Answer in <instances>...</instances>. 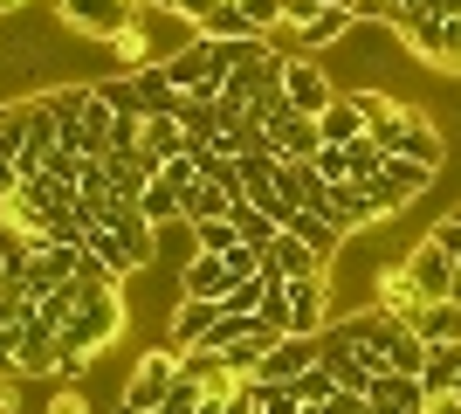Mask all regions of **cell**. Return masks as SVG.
I'll list each match as a JSON object with an SVG mask.
<instances>
[{"mask_svg": "<svg viewBox=\"0 0 461 414\" xmlns=\"http://www.w3.org/2000/svg\"><path fill=\"white\" fill-rule=\"evenodd\" d=\"M366 138L379 145V152L420 159V166H434V173L447 166V132L427 118L420 104H406V97H385L379 111H372V132H366Z\"/></svg>", "mask_w": 461, "mask_h": 414, "instance_id": "cell-1", "label": "cell"}, {"mask_svg": "<svg viewBox=\"0 0 461 414\" xmlns=\"http://www.w3.org/2000/svg\"><path fill=\"white\" fill-rule=\"evenodd\" d=\"M358 345H366L372 359H379L385 373H413L420 380V366H427V345H420V332L406 325V317H393V311H379V304H366L358 317H338Z\"/></svg>", "mask_w": 461, "mask_h": 414, "instance_id": "cell-2", "label": "cell"}, {"mask_svg": "<svg viewBox=\"0 0 461 414\" xmlns=\"http://www.w3.org/2000/svg\"><path fill=\"white\" fill-rule=\"evenodd\" d=\"M56 14H62V28H77L83 41H124L138 28V0H56Z\"/></svg>", "mask_w": 461, "mask_h": 414, "instance_id": "cell-3", "label": "cell"}, {"mask_svg": "<svg viewBox=\"0 0 461 414\" xmlns=\"http://www.w3.org/2000/svg\"><path fill=\"white\" fill-rule=\"evenodd\" d=\"M324 373L338 380L345 394H366V387L385 373V366H379V359H372L366 345H358V338L345 332V325H324Z\"/></svg>", "mask_w": 461, "mask_h": 414, "instance_id": "cell-4", "label": "cell"}, {"mask_svg": "<svg viewBox=\"0 0 461 414\" xmlns=\"http://www.w3.org/2000/svg\"><path fill=\"white\" fill-rule=\"evenodd\" d=\"M400 41H406L420 62H434V69H455V77H461V21H434V14L420 7V14L400 28Z\"/></svg>", "mask_w": 461, "mask_h": 414, "instance_id": "cell-5", "label": "cell"}, {"mask_svg": "<svg viewBox=\"0 0 461 414\" xmlns=\"http://www.w3.org/2000/svg\"><path fill=\"white\" fill-rule=\"evenodd\" d=\"M283 297H289V338H317V332L330 325V270L289 276Z\"/></svg>", "mask_w": 461, "mask_h": 414, "instance_id": "cell-6", "label": "cell"}, {"mask_svg": "<svg viewBox=\"0 0 461 414\" xmlns=\"http://www.w3.org/2000/svg\"><path fill=\"white\" fill-rule=\"evenodd\" d=\"M400 270H406V283L420 290V304H441V297H455V276H461L434 235H427V242H413V249L400 256Z\"/></svg>", "mask_w": 461, "mask_h": 414, "instance_id": "cell-7", "label": "cell"}, {"mask_svg": "<svg viewBox=\"0 0 461 414\" xmlns=\"http://www.w3.org/2000/svg\"><path fill=\"white\" fill-rule=\"evenodd\" d=\"M283 97H289V111L317 118V111L338 97V83H330V69L317 56H283Z\"/></svg>", "mask_w": 461, "mask_h": 414, "instance_id": "cell-8", "label": "cell"}, {"mask_svg": "<svg viewBox=\"0 0 461 414\" xmlns=\"http://www.w3.org/2000/svg\"><path fill=\"white\" fill-rule=\"evenodd\" d=\"M179 380V353H166V345H158V353H145L131 366V380H124V414H152L158 400H166V387H173Z\"/></svg>", "mask_w": 461, "mask_h": 414, "instance_id": "cell-9", "label": "cell"}, {"mask_svg": "<svg viewBox=\"0 0 461 414\" xmlns=\"http://www.w3.org/2000/svg\"><path fill=\"white\" fill-rule=\"evenodd\" d=\"M213 325H221V304H207V297H179L173 317H166V353H200L213 338Z\"/></svg>", "mask_w": 461, "mask_h": 414, "instance_id": "cell-10", "label": "cell"}, {"mask_svg": "<svg viewBox=\"0 0 461 414\" xmlns=\"http://www.w3.org/2000/svg\"><path fill=\"white\" fill-rule=\"evenodd\" d=\"M324 221H330V228H338V235H366V228H379V207H372V194H366V187H351V179H338V187H330V194H324Z\"/></svg>", "mask_w": 461, "mask_h": 414, "instance_id": "cell-11", "label": "cell"}, {"mask_svg": "<svg viewBox=\"0 0 461 414\" xmlns=\"http://www.w3.org/2000/svg\"><path fill=\"white\" fill-rule=\"evenodd\" d=\"M324 359V332L317 338H276V353L262 359V373H249V380H269V387H289L296 373H310Z\"/></svg>", "mask_w": 461, "mask_h": 414, "instance_id": "cell-12", "label": "cell"}, {"mask_svg": "<svg viewBox=\"0 0 461 414\" xmlns=\"http://www.w3.org/2000/svg\"><path fill=\"white\" fill-rule=\"evenodd\" d=\"M372 132V111H366V97H358V90H338V97L324 104V111H317V138H324V145H351V138H366Z\"/></svg>", "mask_w": 461, "mask_h": 414, "instance_id": "cell-13", "label": "cell"}, {"mask_svg": "<svg viewBox=\"0 0 461 414\" xmlns=\"http://www.w3.org/2000/svg\"><path fill=\"white\" fill-rule=\"evenodd\" d=\"M234 283H241V276L228 270V256H200V249H193V256L179 262V297H207V304H221Z\"/></svg>", "mask_w": 461, "mask_h": 414, "instance_id": "cell-14", "label": "cell"}, {"mask_svg": "<svg viewBox=\"0 0 461 414\" xmlns=\"http://www.w3.org/2000/svg\"><path fill=\"white\" fill-rule=\"evenodd\" d=\"M317 270H324V256H317V249H303L289 228L269 242V249H262V276H269V283H289V276H317Z\"/></svg>", "mask_w": 461, "mask_h": 414, "instance_id": "cell-15", "label": "cell"}, {"mask_svg": "<svg viewBox=\"0 0 461 414\" xmlns=\"http://www.w3.org/2000/svg\"><path fill=\"white\" fill-rule=\"evenodd\" d=\"M366 400H372V414H427V387L413 373H379L366 387Z\"/></svg>", "mask_w": 461, "mask_h": 414, "instance_id": "cell-16", "label": "cell"}, {"mask_svg": "<svg viewBox=\"0 0 461 414\" xmlns=\"http://www.w3.org/2000/svg\"><path fill=\"white\" fill-rule=\"evenodd\" d=\"M138 152L152 159V166H166V159L193 152V138L179 132V111H166V118H145V124H138Z\"/></svg>", "mask_w": 461, "mask_h": 414, "instance_id": "cell-17", "label": "cell"}, {"mask_svg": "<svg viewBox=\"0 0 461 414\" xmlns=\"http://www.w3.org/2000/svg\"><path fill=\"white\" fill-rule=\"evenodd\" d=\"M317 145H324V138H317V118H303V111H283V118L269 124V152L276 159H310Z\"/></svg>", "mask_w": 461, "mask_h": 414, "instance_id": "cell-18", "label": "cell"}, {"mask_svg": "<svg viewBox=\"0 0 461 414\" xmlns=\"http://www.w3.org/2000/svg\"><path fill=\"white\" fill-rule=\"evenodd\" d=\"M104 173H111V194H117V200H138V194L158 179V166H152L145 152H104Z\"/></svg>", "mask_w": 461, "mask_h": 414, "instance_id": "cell-19", "label": "cell"}, {"mask_svg": "<svg viewBox=\"0 0 461 414\" xmlns=\"http://www.w3.org/2000/svg\"><path fill=\"white\" fill-rule=\"evenodd\" d=\"M406 325L420 332V345H461V304H455V297H441V304H420Z\"/></svg>", "mask_w": 461, "mask_h": 414, "instance_id": "cell-20", "label": "cell"}, {"mask_svg": "<svg viewBox=\"0 0 461 414\" xmlns=\"http://www.w3.org/2000/svg\"><path fill=\"white\" fill-rule=\"evenodd\" d=\"M234 207H241V200H234L221 179H193L186 187V228L193 221H221V215H234Z\"/></svg>", "mask_w": 461, "mask_h": 414, "instance_id": "cell-21", "label": "cell"}, {"mask_svg": "<svg viewBox=\"0 0 461 414\" xmlns=\"http://www.w3.org/2000/svg\"><path fill=\"white\" fill-rule=\"evenodd\" d=\"M193 35H200V41H262L249 21H241V0H221V7H213V14L193 28Z\"/></svg>", "mask_w": 461, "mask_h": 414, "instance_id": "cell-22", "label": "cell"}, {"mask_svg": "<svg viewBox=\"0 0 461 414\" xmlns=\"http://www.w3.org/2000/svg\"><path fill=\"white\" fill-rule=\"evenodd\" d=\"M179 132H186L193 145H213V138H221V104L186 97V90H179Z\"/></svg>", "mask_w": 461, "mask_h": 414, "instance_id": "cell-23", "label": "cell"}, {"mask_svg": "<svg viewBox=\"0 0 461 414\" xmlns=\"http://www.w3.org/2000/svg\"><path fill=\"white\" fill-rule=\"evenodd\" d=\"M385 179H393V194H400V200H420L427 187H434V166H420V159H400V152H385Z\"/></svg>", "mask_w": 461, "mask_h": 414, "instance_id": "cell-24", "label": "cell"}, {"mask_svg": "<svg viewBox=\"0 0 461 414\" xmlns=\"http://www.w3.org/2000/svg\"><path fill=\"white\" fill-rule=\"evenodd\" d=\"M138 207H145V221H152V228H173V221H186V207H179V187H166V179H152V187L138 194Z\"/></svg>", "mask_w": 461, "mask_h": 414, "instance_id": "cell-25", "label": "cell"}, {"mask_svg": "<svg viewBox=\"0 0 461 414\" xmlns=\"http://www.w3.org/2000/svg\"><path fill=\"white\" fill-rule=\"evenodd\" d=\"M289 235H296V242H303V249H317V256H338V242H345V235H338V228H330V221L324 215H289Z\"/></svg>", "mask_w": 461, "mask_h": 414, "instance_id": "cell-26", "label": "cell"}, {"mask_svg": "<svg viewBox=\"0 0 461 414\" xmlns=\"http://www.w3.org/2000/svg\"><path fill=\"white\" fill-rule=\"evenodd\" d=\"M379 311H393V317L420 311V290L406 283V270H379Z\"/></svg>", "mask_w": 461, "mask_h": 414, "instance_id": "cell-27", "label": "cell"}, {"mask_svg": "<svg viewBox=\"0 0 461 414\" xmlns=\"http://www.w3.org/2000/svg\"><path fill=\"white\" fill-rule=\"evenodd\" d=\"M186 235H193V249H200V256H228V249H241V235H234V215H221V221H193Z\"/></svg>", "mask_w": 461, "mask_h": 414, "instance_id": "cell-28", "label": "cell"}, {"mask_svg": "<svg viewBox=\"0 0 461 414\" xmlns=\"http://www.w3.org/2000/svg\"><path fill=\"white\" fill-rule=\"evenodd\" d=\"M21 124H28V97L0 104V166H21Z\"/></svg>", "mask_w": 461, "mask_h": 414, "instance_id": "cell-29", "label": "cell"}, {"mask_svg": "<svg viewBox=\"0 0 461 414\" xmlns=\"http://www.w3.org/2000/svg\"><path fill=\"white\" fill-rule=\"evenodd\" d=\"M345 166H351V187H372V179L385 173V152L372 145V138H351V145H345Z\"/></svg>", "mask_w": 461, "mask_h": 414, "instance_id": "cell-30", "label": "cell"}, {"mask_svg": "<svg viewBox=\"0 0 461 414\" xmlns=\"http://www.w3.org/2000/svg\"><path fill=\"white\" fill-rule=\"evenodd\" d=\"M234 235L249 242V249H269V242L283 235V228H276V221L262 215V207H249V200H241V207H234Z\"/></svg>", "mask_w": 461, "mask_h": 414, "instance_id": "cell-31", "label": "cell"}, {"mask_svg": "<svg viewBox=\"0 0 461 414\" xmlns=\"http://www.w3.org/2000/svg\"><path fill=\"white\" fill-rule=\"evenodd\" d=\"M262 297H269V276L255 270V276H241V283H234L228 297H221V304H228L234 317H255V311H262Z\"/></svg>", "mask_w": 461, "mask_h": 414, "instance_id": "cell-32", "label": "cell"}, {"mask_svg": "<svg viewBox=\"0 0 461 414\" xmlns=\"http://www.w3.org/2000/svg\"><path fill=\"white\" fill-rule=\"evenodd\" d=\"M200 394H207V380H193L186 366H179V380L166 387V400H158V414H193L200 408Z\"/></svg>", "mask_w": 461, "mask_h": 414, "instance_id": "cell-33", "label": "cell"}, {"mask_svg": "<svg viewBox=\"0 0 461 414\" xmlns=\"http://www.w3.org/2000/svg\"><path fill=\"white\" fill-rule=\"evenodd\" d=\"M289 387H296V400H303V408H324V400L338 394V380L324 373V359H317L310 373H296V380H289Z\"/></svg>", "mask_w": 461, "mask_h": 414, "instance_id": "cell-34", "label": "cell"}, {"mask_svg": "<svg viewBox=\"0 0 461 414\" xmlns=\"http://www.w3.org/2000/svg\"><path fill=\"white\" fill-rule=\"evenodd\" d=\"M241 21L269 41V28H283V0H241Z\"/></svg>", "mask_w": 461, "mask_h": 414, "instance_id": "cell-35", "label": "cell"}, {"mask_svg": "<svg viewBox=\"0 0 461 414\" xmlns=\"http://www.w3.org/2000/svg\"><path fill=\"white\" fill-rule=\"evenodd\" d=\"M255 387H262V414H303L296 387H269V380H255Z\"/></svg>", "mask_w": 461, "mask_h": 414, "instance_id": "cell-36", "label": "cell"}, {"mask_svg": "<svg viewBox=\"0 0 461 414\" xmlns=\"http://www.w3.org/2000/svg\"><path fill=\"white\" fill-rule=\"evenodd\" d=\"M434 242L447 249V262L461 270V215H447V221H434Z\"/></svg>", "mask_w": 461, "mask_h": 414, "instance_id": "cell-37", "label": "cell"}, {"mask_svg": "<svg viewBox=\"0 0 461 414\" xmlns=\"http://www.w3.org/2000/svg\"><path fill=\"white\" fill-rule=\"evenodd\" d=\"M49 414H90L83 387H56V394H49Z\"/></svg>", "mask_w": 461, "mask_h": 414, "instance_id": "cell-38", "label": "cell"}, {"mask_svg": "<svg viewBox=\"0 0 461 414\" xmlns=\"http://www.w3.org/2000/svg\"><path fill=\"white\" fill-rule=\"evenodd\" d=\"M324 414H372V400H366V394H345V387H338V394L324 400Z\"/></svg>", "mask_w": 461, "mask_h": 414, "instance_id": "cell-39", "label": "cell"}, {"mask_svg": "<svg viewBox=\"0 0 461 414\" xmlns=\"http://www.w3.org/2000/svg\"><path fill=\"white\" fill-rule=\"evenodd\" d=\"M14 179H21L14 166H0V207H7V200H14Z\"/></svg>", "mask_w": 461, "mask_h": 414, "instance_id": "cell-40", "label": "cell"}, {"mask_svg": "<svg viewBox=\"0 0 461 414\" xmlns=\"http://www.w3.org/2000/svg\"><path fill=\"white\" fill-rule=\"evenodd\" d=\"M0 380H21V366H14V353H7V338H0Z\"/></svg>", "mask_w": 461, "mask_h": 414, "instance_id": "cell-41", "label": "cell"}, {"mask_svg": "<svg viewBox=\"0 0 461 414\" xmlns=\"http://www.w3.org/2000/svg\"><path fill=\"white\" fill-rule=\"evenodd\" d=\"M138 7H179V0H138Z\"/></svg>", "mask_w": 461, "mask_h": 414, "instance_id": "cell-42", "label": "cell"}, {"mask_svg": "<svg viewBox=\"0 0 461 414\" xmlns=\"http://www.w3.org/2000/svg\"><path fill=\"white\" fill-rule=\"evenodd\" d=\"M0 221H7V207H0Z\"/></svg>", "mask_w": 461, "mask_h": 414, "instance_id": "cell-43", "label": "cell"}, {"mask_svg": "<svg viewBox=\"0 0 461 414\" xmlns=\"http://www.w3.org/2000/svg\"><path fill=\"white\" fill-rule=\"evenodd\" d=\"M117 414H124V408H117ZM152 414H158V408H152Z\"/></svg>", "mask_w": 461, "mask_h": 414, "instance_id": "cell-44", "label": "cell"}, {"mask_svg": "<svg viewBox=\"0 0 461 414\" xmlns=\"http://www.w3.org/2000/svg\"><path fill=\"white\" fill-rule=\"evenodd\" d=\"M455 215H461V207H455Z\"/></svg>", "mask_w": 461, "mask_h": 414, "instance_id": "cell-45", "label": "cell"}]
</instances>
